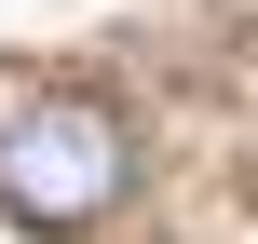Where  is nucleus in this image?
Listing matches in <instances>:
<instances>
[{"label":"nucleus","instance_id":"1","mask_svg":"<svg viewBox=\"0 0 258 244\" xmlns=\"http://www.w3.org/2000/svg\"><path fill=\"white\" fill-rule=\"evenodd\" d=\"M136 190V122L109 95H41L27 122H0V204L27 231H95Z\"/></svg>","mask_w":258,"mask_h":244}]
</instances>
